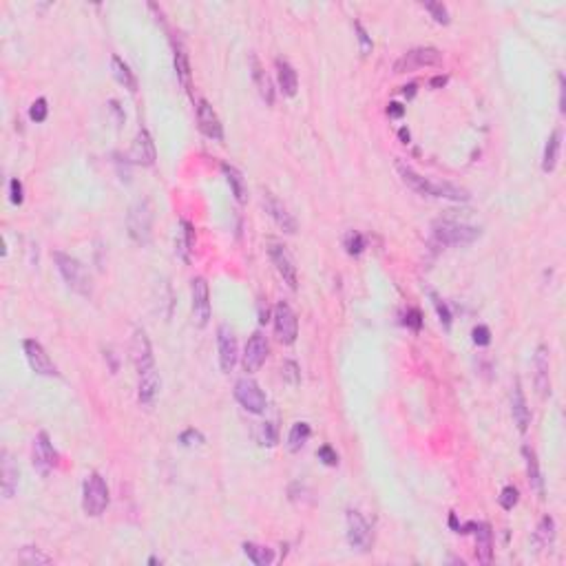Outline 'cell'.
Masks as SVG:
<instances>
[{
	"instance_id": "obj_44",
	"label": "cell",
	"mask_w": 566,
	"mask_h": 566,
	"mask_svg": "<svg viewBox=\"0 0 566 566\" xmlns=\"http://www.w3.org/2000/svg\"><path fill=\"white\" fill-rule=\"evenodd\" d=\"M471 336H473V343L480 345V347H486L491 343V332H489V327H486V325H475Z\"/></svg>"
},
{
	"instance_id": "obj_26",
	"label": "cell",
	"mask_w": 566,
	"mask_h": 566,
	"mask_svg": "<svg viewBox=\"0 0 566 566\" xmlns=\"http://www.w3.org/2000/svg\"><path fill=\"white\" fill-rule=\"evenodd\" d=\"M250 66H253V80L257 84V91L259 95L264 98L266 104H273L275 102V89H273V80H270V75L264 71V66L259 64L257 55H250Z\"/></svg>"
},
{
	"instance_id": "obj_12",
	"label": "cell",
	"mask_w": 566,
	"mask_h": 566,
	"mask_svg": "<svg viewBox=\"0 0 566 566\" xmlns=\"http://www.w3.org/2000/svg\"><path fill=\"white\" fill-rule=\"evenodd\" d=\"M131 360L135 369H138V374H144V372H149L155 367V358H153V347H151V341H149V334H146L142 327L133 332V338H131Z\"/></svg>"
},
{
	"instance_id": "obj_32",
	"label": "cell",
	"mask_w": 566,
	"mask_h": 566,
	"mask_svg": "<svg viewBox=\"0 0 566 566\" xmlns=\"http://www.w3.org/2000/svg\"><path fill=\"white\" fill-rule=\"evenodd\" d=\"M310 434H312V429H310L308 423H294L292 429H290V434H288L290 451H301L305 447V443L310 440Z\"/></svg>"
},
{
	"instance_id": "obj_34",
	"label": "cell",
	"mask_w": 566,
	"mask_h": 566,
	"mask_svg": "<svg viewBox=\"0 0 566 566\" xmlns=\"http://www.w3.org/2000/svg\"><path fill=\"white\" fill-rule=\"evenodd\" d=\"M244 553H246V558L250 560L253 564H257V566H268L270 562L275 560L273 549H266V547L253 545V542H246V545H244Z\"/></svg>"
},
{
	"instance_id": "obj_13",
	"label": "cell",
	"mask_w": 566,
	"mask_h": 566,
	"mask_svg": "<svg viewBox=\"0 0 566 566\" xmlns=\"http://www.w3.org/2000/svg\"><path fill=\"white\" fill-rule=\"evenodd\" d=\"M55 465H58V451L53 449L49 434L40 432L33 440V467L40 475H49Z\"/></svg>"
},
{
	"instance_id": "obj_51",
	"label": "cell",
	"mask_w": 566,
	"mask_h": 566,
	"mask_svg": "<svg viewBox=\"0 0 566 566\" xmlns=\"http://www.w3.org/2000/svg\"><path fill=\"white\" fill-rule=\"evenodd\" d=\"M564 109H566L564 107V77L560 75V111L564 113Z\"/></svg>"
},
{
	"instance_id": "obj_20",
	"label": "cell",
	"mask_w": 566,
	"mask_h": 566,
	"mask_svg": "<svg viewBox=\"0 0 566 566\" xmlns=\"http://www.w3.org/2000/svg\"><path fill=\"white\" fill-rule=\"evenodd\" d=\"M131 162L142 164V166H153L155 164V144H153L151 133L146 129L138 131V138H135L133 149H131Z\"/></svg>"
},
{
	"instance_id": "obj_9",
	"label": "cell",
	"mask_w": 566,
	"mask_h": 566,
	"mask_svg": "<svg viewBox=\"0 0 566 566\" xmlns=\"http://www.w3.org/2000/svg\"><path fill=\"white\" fill-rule=\"evenodd\" d=\"M190 294H192V321L197 327H206L210 321V290L203 277H195L190 281Z\"/></svg>"
},
{
	"instance_id": "obj_37",
	"label": "cell",
	"mask_w": 566,
	"mask_h": 566,
	"mask_svg": "<svg viewBox=\"0 0 566 566\" xmlns=\"http://www.w3.org/2000/svg\"><path fill=\"white\" fill-rule=\"evenodd\" d=\"M345 250H347V255H354V257H358L360 253H363V250H365V239H363V235L356 232V230H349V232L345 235Z\"/></svg>"
},
{
	"instance_id": "obj_11",
	"label": "cell",
	"mask_w": 566,
	"mask_h": 566,
	"mask_svg": "<svg viewBox=\"0 0 566 566\" xmlns=\"http://www.w3.org/2000/svg\"><path fill=\"white\" fill-rule=\"evenodd\" d=\"M345 522H347L349 547L356 549V551H369V547H372V527L367 524V520L358 511H352V509H349L347 515H345Z\"/></svg>"
},
{
	"instance_id": "obj_3",
	"label": "cell",
	"mask_w": 566,
	"mask_h": 566,
	"mask_svg": "<svg viewBox=\"0 0 566 566\" xmlns=\"http://www.w3.org/2000/svg\"><path fill=\"white\" fill-rule=\"evenodd\" d=\"M432 232H434L436 244H440V246H467V244H473L480 237V228H475V226L449 221V219L436 221Z\"/></svg>"
},
{
	"instance_id": "obj_39",
	"label": "cell",
	"mask_w": 566,
	"mask_h": 566,
	"mask_svg": "<svg viewBox=\"0 0 566 566\" xmlns=\"http://www.w3.org/2000/svg\"><path fill=\"white\" fill-rule=\"evenodd\" d=\"M259 443L264 447H275L277 445V427L275 423H264L259 429Z\"/></svg>"
},
{
	"instance_id": "obj_21",
	"label": "cell",
	"mask_w": 566,
	"mask_h": 566,
	"mask_svg": "<svg viewBox=\"0 0 566 566\" xmlns=\"http://www.w3.org/2000/svg\"><path fill=\"white\" fill-rule=\"evenodd\" d=\"M511 416H513V423L518 425V432L524 434L529 425H531V410L527 405V399H524V392H522V385L520 381L513 383V392H511Z\"/></svg>"
},
{
	"instance_id": "obj_27",
	"label": "cell",
	"mask_w": 566,
	"mask_h": 566,
	"mask_svg": "<svg viewBox=\"0 0 566 566\" xmlns=\"http://www.w3.org/2000/svg\"><path fill=\"white\" fill-rule=\"evenodd\" d=\"M522 456L527 460V473H529V484L531 489H533L540 497L545 495V480H542V473H540V462H538V456L536 451L531 447H522Z\"/></svg>"
},
{
	"instance_id": "obj_53",
	"label": "cell",
	"mask_w": 566,
	"mask_h": 566,
	"mask_svg": "<svg viewBox=\"0 0 566 566\" xmlns=\"http://www.w3.org/2000/svg\"><path fill=\"white\" fill-rule=\"evenodd\" d=\"M403 89H405V91H403V93H405V95H410V98H412V95L416 93V84H410V86H403Z\"/></svg>"
},
{
	"instance_id": "obj_48",
	"label": "cell",
	"mask_w": 566,
	"mask_h": 566,
	"mask_svg": "<svg viewBox=\"0 0 566 566\" xmlns=\"http://www.w3.org/2000/svg\"><path fill=\"white\" fill-rule=\"evenodd\" d=\"M354 29H356V33H358L360 51H363V53H369V51H372V40H369V36H367V31L363 29V25H360L358 20L354 22Z\"/></svg>"
},
{
	"instance_id": "obj_1",
	"label": "cell",
	"mask_w": 566,
	"mask_h": 566,
	"mask_svg": "<svg viewBox=\"0 0 566 566\" xmlns=\"http://www.w3.org/2000/svg\"><path fill=\"white\" fill-rule=\"evenodd\" d=\"M396 171H399L401 179L416 190L423 197H440V199H451V201H469V190L451 182H432L423 175H418L412 166L405 162H396Z\"/></svg>"
},
{
	"instance_id": "obj_17",
	"label": "cell",
	"mask_w": 566,
	"mask_h": 566,
	"mask_svg": "<svg viewBox=\"0 0 566 566\" xmlns=\"http://www.w3.org/2000/svg\"><path fill=\"white\" fill-rule=\"evenodd\" d=\"M197 122H199V131L206 135L208 140H214V142L223 140V127L219 122V116L214 113L208 100L197 102Z\"/></svg>"
},
{
	"instance_id": "obj_23",
	"label": "cell",
	"mask_w": 566,
	"mask_h": 566,
	"mask_svg": "<svg viewBox=\"0 0 566 566\" xmlns=\"http://www.w3.org/2000/svg\"><path fill=\"white\" fill-rule=\"evenodd\" d=\"M160 387H162V381H160V374L153 369L144 372L140 374V387H138V401L142 405H153L157 394H160Z\"/></svg>"
},
{
	"instance_id": "obj_2",
	"label": "cell",
	"mask_w": 566,
	"mask_h": 566,
	"mask_svg": "<svg viewBox=\"0 0 566 566\" xmlns=\"http://www.w3.org/2000/svg\"><path fill=\"white\" fill-rule=\"evenodd\" d=\"M53 259H55V266H58L66 286H69L73 292L82 294V297H91L93 283H91V275L86 273V268L77 262L75 257L60 253V250L53 253Z\"/></svg>"
},
{
	"instance_id": "obj_18",
	"label": "cell",
	"mask_w": 566,
	"mask_h": 566,
	"mask_svg": "<svg viewBox=\"0 0 566 566\" xmlns=\"http://www.w3.org/2000/svg\"><path fill=\"white\" fill-rule=\"evenodd\" d=\"M264 208L270 214V219H273L283 232H288V235L297 232V219L292 217V212L283 206L273 192H264Z\"/></svg>"
},
{
	"instance_id": "obj_38",
	"label": "cell",
	"mask_w": 566,
	"mask_h": 566,
	"mask_svg": "<svg viewBox=\"0 0 566 566\" xmlns=\"http://www.w3.org/2000/svg\"><path fill=\"white\" fill-rule=\"evenodd\" d=\"M281 376H283V381L290 383V385H299V383H301L299 365L294 363V360H286V363L281 365Z\"/></svg>"
},
{
	"instance_id": "obj_40",
	"label": "cell",
	"mask_w": 566,
	"mask_h": 566,
	"mask_svg": "<svg viewBox=\"0 0 566 566\" xmlns=\"http://www.w3.org/2000/svg\"><path fill=\"white\" fill-rule=\"evenodd\" d=\"M425 9L432 14L438 25H449V11L443 3H425Z\"/></svg>"
},
{
	"instance_id": "obj_36",
	"label": "cell",
	"mask_w": 566,
	"mask_h": 566,
	"mask_svg": "<svg viewBox=\"0 0 566 566\" xmlns=\"http://www.w3.org/2000/svg\"><path fill=\"white\" fill-rule=\"evenodd\" d=\"M18 560L22 564H49L51 558L49 556H44V553H40L38 549H33V547H25L20 553H18Z\"/></svg>"
},
{
	"instance_id": "obj_4",
	"label": "cell",
	"mask_w": 566,
	"mask_h": 566,
	"mask_svg": "<svg viewBox=\"0 0 566 566\" xmlns=\"http://www.w3.org/2000/svg\"><path fill=\"white\" fill-rule=\"evenodd\" d=\"M129 235L135 244H149L151 241V228H153V208L149 199L135 201L127 214Z\"/></svg>"
},
{
	"instance_id": "obj_54",
	"label": "cell",
	"mask_w": 566,
	"mask_h": 566,
	"mask_svg": "<svg viewBox=\"0 0 566 566\" xmlns=\"http://www.w3.org/2000/svg\"><path fill=\"white\" fill-rule=\"evenodd\" d=\"M399 135H401V140H403L405 144L410 142V131H407V129H401V133H399Z\"/></svg>"
},
{
	"instance_id": "obj_35",
	"label": "cell",
	"mask_w": 566,
	"mask_h": 566,
	"mask_svg": "<svg viewBox=\"0 0 566 566\" xmlns=\"http://www.w3.org/2000/svg\"><path fill=\"white\" fill-rule=\"evenodd\" d=\"M536 540L540 547H551L553 540H556V520L551 515H545L540 520L538 531H536Z\"/></svg>"
},
{
	"instance_id": "obj_30",
	"label": "cell",
	"mask_w": 566,
	"mask_h": 566,
	"mask_svg": "<svg viewBox=\"0 0 566 566\" xmlns=\"http://www.w3.org/2000/svg\"><path fill=\"white\" fill-rule=\"evenodd\" d=\"M111 66H113V75H116V80L120 84L127 86L129 91H135V89H138V80H135L131 66L124 62L120 55H113V58H111Z\"/></svg>"
},
{
	"instance_id": "obj_42",
	"label": "cell",
	"mask_w": 566,
	"mask_h": 566,
	"mask_svg": "<svg viewBox=\"0 0 566 566\" xmlns=\"http://www.w3.org/2000/svg\"><path fill=\"white\" fill-rule=\"evenodd\" d=\"M429 297H432V303H434V308H436V312H438V316H440V323H443L447 330L451 327V312H449V308H447V303L443 301V299H438L436 294L432 292L429 294Z\"/></svg>"
},
{
	"instance_id": "obj_5",
	"label": "cell",
	"mask_w": 566,
	"mask_h": 566,
	"mask_svg": "<svg viewBox=\"0 0 566 566\" xmlns=\"http://www.w3.org/2000/svg\"><path fill=\"white\" fill-rule=\"evenodd\" d=\"M109 506V486L100 473L86 475L84 486H82V509L86 515L98 518L104 513Z\"/></svg>"
},
{
	"instance_id": "obj_47",
	"label": "cell",
	"mask_w": 566,
	"mask_h": 566,
	"mask_svg": "<svg viewBox=\"0 0 566 566\" xmlns=\"http://www.w3.org/2000/svg\"><path fill=\"white\" fill-rule=\"evenodd\" d=\"M179 443H182L184 447H195V445L203 443V436L197 432V429H186V432L179 436Z\"/></svg>"
},
{
	"instance_id": "obj_43",
	"label": "cell",
	"mask_w": 566,
	"mask_h": 566,
	"mask_svg": "<svg viewBox=\"0 0 566 566\" xmlns=\"http://www.w3.org/2000/svg\"><path fill=\"white\" fill-rule=\"evenodd\" d=\"M518 497H520V495H518V489H515V486H511V484L504 486L502 493H500V506L506 509V511H511V509L518 504Z\"/></svg>"
},
{
	"instance_id": "obj_6",
	"label": "cell",
	"mask_w": 566,
	"mask_h": 566,
	"mask_svg": "<svg viewBox=\"0 0 566 566\" xmlns=\"http://www.w3.org/2000/svg\"><path fill=\"white\" fill-rule=\"evenodd\" d=\"M440 62H443V53L436 47H416L403 53L401 58L394 62V73H410V71L423 69V66H434Z\"/></svg>"
},
{
	"instance_id": "obj_50",
	"label": "cell",
	"mask_w": 566,
	"mask_h": 566,
	"mask_svg": "<svg viewBox=\"0 0 566 566\" xmlns=\"http://www.w3.org/2000/svg\"><path fill=\"white\" fill-rule=\"evenodd\" d=\"M387 113L392 118H403L405 109H403V104H399V102H392V104L387 107Z\"/></svg>"
},
{
	"instance_id": "obj_46",
	"label": "cell",
	"mask_w": 566,
	"mask_h": 566,
	"mask_svg": "<svg viewBox=\"0 0 566 566\" xmlns=\"http://www.w3.org/2000/svg\"><path fill=\"white\" fill-rule=\"evenodd\" d=\"M316 456H319V460L323 462V465H327V467H336L338 465V454H336V451L330 445H323Z\"/></svg>"
},
{
	"instance_id": "obj_28",
	"label": "cell",
	"mask_w": 566,
	"mask_h": 566,
	"mask_svg": "<svg viewBox=\"0 0 566 566\" xmlns=\"http://www.w3.org/2000/svg\"><path fill=\"white\" fill-rule=\"evenodd\" d=\"M560 146H562V131L556 129L551 133V138L547 140V146H545V157H542V171L545 173H551L556 171L558 166V157H560Z\"/></svg>"
},
{
	"instance_id": "obj_22",
	"label": "cell",
	"mask_w": 566,
	"mask_h": 566,
	"mask_svg": "<svg viewBox=\"0 0 566 566\" xmlns=\"http://www.w3.org/2000/svg\"><path fill=\"white\" fill-rule=\"evenodd\" d=\"M533 363H536V387H538L542 399H547V396L551 394V376H549L551 363H549V347L547 345L538 347Z\"/></svg>"
},
{
	"instance_id": "obj_25",
	"label": "cell",
	"mask_w": 566,
	"mask_h": 566,
	"mask_svg": "<svg viewBox=\"0 0 566 566\" xmlns=\"http://www.w3.org/2000/svg\"><path fill=\"white\" fill-rule=\"evenodd\" d=\"M0 458H3L0 460V475H3L0 484H3V495L9 500V497H14V493L18 489V467L14 465V460H11L7 451H3Z\"/></svg>"
},
{
	"instance_id": "obj_15",
	"label": "cell",
	"mask_w": 566,
	"mask_h": 566,
	"mask_svg": "<svg viewBox=\"0 0 566 566\" xmlns=\"http://www.w3.org/2000/svg\"><path fill=\"white\" fill-rule=\"evenodd\" d=\"M22 347H25V356H27L29 367L36 372V374H40V376H58V367H55V363L49 358V354L44 352V347L38 341L27 338V341L22 343Z\"/></svg>"
},
{
	"instance_id": "obj_49",
	"label": "cell",
	"mask_w": 566,
	"mask_h": 566,
	"mask_svg": "<svg viewBox=\"0 0 566 566\" xmlns=\"http://www.w3.org/2000/svg\"><path fill=\"white\" fill-rule=\"evenodd\" d=\"M405 323L412 327V330H421V325H423V316H421V312L418 310H407V314H405Z\"/></svg>"
},
{
	"instance_id": "obj_52",
	"label": "cell",
	"mask_w": 566,
	"mask_h": 566,
	"mask_svg": "<svg viewBox=\"0 0 566 566\" xmlns=\"http://www.w3.org/2000/svg\"><path fill=\"white\" fill-rule=\"evenodd\" d=\"M445 82H447V77L445 75H438V77H434V80H432V86H443Z\"/></svg>"
},
{
	"instance_id": "obj_7",
	"label": "cell",
	"mask_w": 566,
	"mask_h": 566,
	"mask_svg": "<svg viewBox=\"0 0 566 566\" xmlns=\"http://www.w3.org/2000/svg\"><path fill=\"white\" fill-rule=\"evenodd\" d=\"M235 399L250 414H264L268 407L266 394L253 378H239L235 383Z\"/></svg>"
},
{
	"instance_id": "obj_24",
	"label": "cell",
	"mask_w": 566,
	"mask_h": 566,
	"mask_svg": "<svg viewBox=\"0 0 566 566\" xmlns=\"http://www.w3.org/2000/svg\"><path fill=\"white\" fill-rule=\"evenodd\" d=\"M277 82H279V89L283 91V95L288 98H294L297 95V89H299V77H297V71L292 69V64L283 58H277Z\"/></svg>"
},
{
	"instance_id": "obj_10",
	"label": "cell",
	"mask_w": 566,
	"mask_h": 566,
	"mask_svg": "<svg viewBox=\"0 0 566 566\" xmlns=\"http://www.w3.org/2000/svg\"><path fill=\"white\" fill-rule=\"evenodd\" d=\"M268 255H270V259H273V264L277 268V273L281 275V279L288 283V288L297 290L299 275H297V266H294V259L288 253V248L277 244V241H270L268 244Z\"/></svg>"
},
{
	"instance_id": "obj_19",
	"label": "cell",
	"mask_w": 566,
	"mask_h": 566,
	"mask_svg": "<svg viewBox=\"0 0 566 566\" xmlns=\"http://www.w3.org/2000/svg\"><path fill=\"white\" fill-rule=\"evenodd\" d=\"M471 533L475 536V558L480 564H489L493 558V533L486 522H473Z\"/></svg>"
},
{
	"instance_id": "obj_45",
	"label": "cell",
	"mask_w": 566,
	"mask_h": 566,
	"mask_svg": "<svg viewBox=\"0 0 566 566\" xmlns=\"http://www.w3.org/2000/svg\"><path fill=\"white\" fill-rule=\"evenodd\" d=\"M9 199L11 203H16V206H20V203L25 201V188H22L20 179H11L9 182Z\"/></svg>"
},
{
	"instance_id": "obj_33",
	"label": "cell",
	"mask_w": 566,
	"mask_h": 566,
	"mask_svg": "<svg viewBox=\"0 0 566 566\" xmlns=\"http://www.w3.org/2000/svg\"><path fill=\"white\" fill-rule=\"evenodd\" d=\"M175 71H177V77L182 86L186 91H190V62H188V55L184 51L182 44H177L175 47Z\"/></svg>"
},
{
	"instance_id": "obj_31",
	"label": "cell",
	"mask_w": 566,
	"mask_h": 566,
	"mask_svg": "<svg viewBox=\"0 0 566 566\" xmlns=\"http://www.w3.org/2000/svg\"><path fill=\"white\" fill-rule=\"evenodd\" d=\"M177 255L184 259V262H190V253L192 248H195V230H192V226L188 221H182V230L177 235Z\"/></svg>"
},
{
	"instance_id": "obj_41",
	"label": "cell",
	"mask_w": 566,
	"mask_h": 566,
	"mask_svg": "<svg viewBox=\"0 0 566 566\" xmlns=\"http://www.w3.org/2000/svg\"><path fill=\"white\" fill-rule=\"evenodd\" d=\"M47 116H49V107H47V100L44 98H40V100H36L31 104V109H29V118L33 120V122H44L47 120Z\"/></svg>"
},
{
	"instance_id": "obj_14",
	"label": "cell",
	"mask_w": 566,
	"mask_h": 566,
	"mask_svg": "<svg viewBox=\"0 0 566 566\" xmlns=\"http://www.w3.org/2000/svg\"><path fill=\"white\" fill-rule=\"evenodd\" d=\"M217 349H219V365L221 372L230 374L237 365V356H239V347H237V336L228 325L217 327Z\"/></svg>"
},
{
	"instance_id": "obj_8",
	"label": "cell",
	"mask_w": 566,
	"mask_h": 566,
	"mask_svg": "<svg viewBox=\"0 0 566 566\" xmlns=\"http://www.w3.org/2000/svg\"><path fill=\"white\" fill-rule=\"evenodd\" d=\"M273 321H275V334H277V338L283 345H292L294 341H297L299 321H297V314H294V310L286 301H281V303L275 305Z\"/></svg>"
},
{
	"instance_id": "obj_29",
	"label": "cell",
	"mask_w": 566,
	"mask_h": 566,
	"mask_svg": "<svg viewBox=\"0 0 566 566\" xmlns=\"http://www.w3.org/2000/svg\"><path fill=\"white\" fill-rule=\"evenodd\" d=\"M221 171H223L226 179H228V184H230V190H232L235 199L239 201V203H246V201H248V190H246V182H244L241 173L237 171L235 166H230V164H221Z\"/></svg>"
},
{
	"instance_id": "obj_16",
	"label": "cell",
	"mask_w": 566,
	"mask_h": 566,
	"mask_svg": "<svg viewBox=\"0 0 566 566\" xmlns=\"http://www.w3.org/2000/svg\"><path fill=\"white\" fill-rule=\"evenodd\" d=\"M268 341L262 332H255L250 338H248L246 349H244V367L246 372H259L264 367L266 358H268Z\"/></svg>"
}]
</instances>
